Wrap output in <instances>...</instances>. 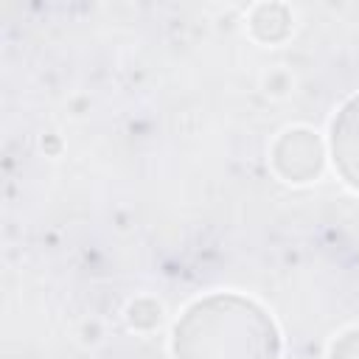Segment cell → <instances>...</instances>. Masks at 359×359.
I'll return each mask as SVG.
<instances>
[{
  "label": "cell",
  "mask_w": 359,
  "mask_h": 359,
  "mask_svg": "<svg viewBox=\"0 0 359 359\" xmlns=\"http://www.w3.org/2000/svg\"><path fill=\"white\" fill-rule=\"evenodd\" d=\"M180 359H275L269 320L238 297H213L194 306L177 328Z\"/></svg>",
  "instance_id": "1"
},
{
  "label": "cell",
  "mask_w": 359,
  "mask_h": 359,
  "mask_svg": "<svg viewBox=\"0 0 359 359\" xmlns=\"http://www.w3.org/2000/svg\"><path fill=\"white\" fill-rule=\"evenodd\" d=\"M334 154L342 174L359 185V98H353L334 123Z\"/></svg>",
  "instance_id": "2"
}]
</instances>
